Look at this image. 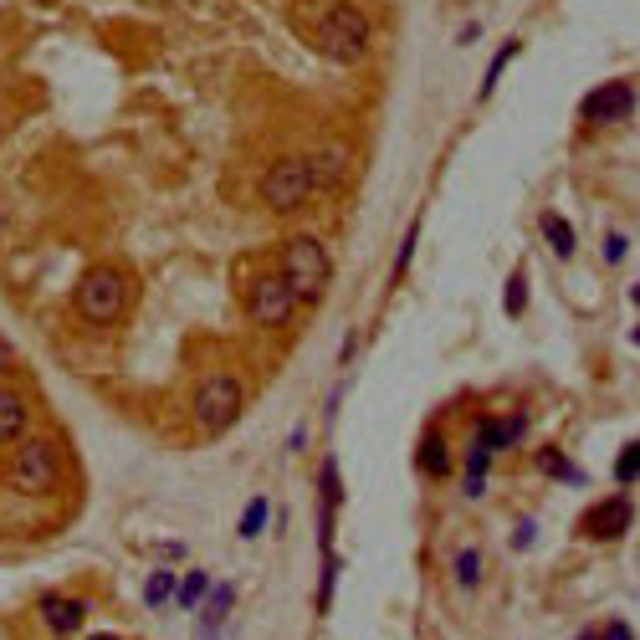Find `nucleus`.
I'll return each instance as SVG.
<instances>
[{
  "label": "nucleus",
  "mask_w": 640,
  "mask_h": 640,
  "mask_svg": "<svg viewBox=\"0 0 640 640\" xmlns=\"http://www.w3.org/2000/svg\"><path fill=\"white\" fill-rule=\"evenodd\" d=\"M456 584L461 589H477L482 584V553L477 548H461L456 553Z\"/></svg>",
  "instance_id": "obj_22"
},
{
  "label": "nucleus",
  "mask_w": 640,
  "mask_h": 640,
  "mask_svg": "<svg viewBox=\"0 0 640 640\" xmlns=\"http://www.w3.org/2000/svg\"><path fill=\"white\" fill-rule=\"evenodd\" d=\"M333 589H338V559L328 553V564H323V584H318V610L328 615V605H333Z\"/></svg>",
  "instance_id": "obj_26"
},
{
  "label": "nucleus",
  "mask_w": 640,
  "mask_h": 640,
  "mask_svg": "<svg viewBox=\"0 0 640 640\" xmlns=\"http://www.w3.org/2000/svg\"><path fill=\"white\" fill-rule=\"evenodd\" d=\"M615 482H620V487L640 482V441H630V446L620 451V461H615Z\"/></svg>",
  "instance_id": "obj_24"
},
{
  "label": "nucleus",
  "mask_w": 640,
  "mask_h": 640,
  "mask_svg": "<svg viewBox=\"0 0 640 640\" xmlns=\"http://www.w3.org/2000/svg\"><path fill=\"white\" fill-rule=\"evenodd\" d=\"M41 625H47L57 640H72L77 630H82V620H88V600H82V594H41Z\"/></svg>",
  "instance_id": "obj_9"
},
{
  "label": "nucleus",
  "mask_w": 640,
  "mask_h": 640,
  "mask_svg": "<svg viewBox=\"0 0 640 640\" xmlns=\"http://www.w3.org/2000/svg\"><path fill=\"white\" fill-rule=\"evenodd\" d=\"M308 175H313V190H338L349 175V144H323L308 154Z\"/></svg>",
  "instance_id": "obj_11"
},
{
  "label": "nucleus",
  "mask_w": 640,
  "mask_h": 640,
  "mask_svg": "<svg viewBox=\"0 0 640 640\" xmlns=\"http://www.w3.org/2000/svg\"><path fill=\"white\" fill-rule=\"evenodd\" d=\"M415 466L425 477H451V446L441 431H425L420 436V451H415Z\"/></svg>",
  "instance_id": "obj_13"
},
{
  "label": "nucleus",
  "mask_w": 640,
  "mask_h": 640,
  "mask_svg": "<svg viewBox=\"0 0 640 640\" xmlns=\"http://www.w3.org/2000/svg\"><path fill=\"white\" fill-rule=\"evenodd\" d=\"M21 436H31V400L0 384V446H16Z\"/></svg>",
  "instance_id": "obj_12"
},
{
  "label": "nucleus",
  "mask_w": 640,
  "mask_h": 640,
  "mask_svg": "<svg viewBox=\"0 0 640 640\" xmlns=\"http://www.w3.org/2000/svg\"><path fill=\"white\" fill-rule=\"evenodd\" d=\"M246 308H251V323H262V328H287L292 313H297V292L287 287L282 272H262V277L251 282Z\"/></svg>",
  "instance_id": "obj_7"
},
{
  "label": "nucleus",
  "mask_w": 640,
  "mask_h": 640,
  "mask_svg": "<svg viewBox=\"0 0 640 640\" xmlns=\"http://www.w3.org/2000/svg\"><path fill=\"white\" fill-rule=\"evenodd\" d=\"M635 344H640V328H635Z\"/></svg>",
  "instance_id": "obj_35"
},
{
  "label": "nucleus",
  "mask_w": 640,
  "mask_h": 640,
  "mask_svg": "<svg viewBox=\"0 0 640 640\" xmlns=\"http://www.w3.org/2000/svg\"><path fill=\"white\" fill-rule=\"evenodd\" d=\"M282 277L287 287L297 292V303H318V297L328 292V277H333V262H328V251L318 236H287L282 246Z\"/></svg>",
  "instance_id": "obj_4"
},
{
  "label": "nucleus",
  "mask_w": 640,
  "mask_h": 640,
  "mask_svg": "<svg viewBox=\"0 0 640 640\" xmlns=\"http://www.w3.org/2000/svg\"><path fill=\"white\" fill-rule=\"evenodd\" d=\"M0 364H6V349H0Z\"/></svg>",
  "instance_id": "obj_34"
},
{
  "label": "nucleus",
  "mask_w": 640,
  "mask_h": 640,
  "mask_svg": "<svg viewBox=\"0 0 640 640\" xmlns=\"http://www.w3.org/2000/svg\"><path fill=\"white\" fill-rule=\"evenodd\" d=\"M625 251H630V241H625L620 231H610V236H605V262H610V267L625 262Z\"/></svg>",
  "instance_id": "obj_28"
},
{
  "label": "nucleus",
  "mask_w": 640,
  "mask_h": 640,
  "mask_svg": "<svg viewBox=\"0 0 640 640\" xmlns=\"http://www.w3.org/2000/svg\"><path fill=\"white\" fill-rule=\"evenodd\" d=\"M62 446L52 436H21L16 456H11V487L21 497H47L62 487Z\"/></svg>",
  "instance_id": "obj_3"
},
{
  "label": "nucleus",
  "mask_w": 640,
  "mask_h": 640,
  "mask_svg": "<svg viewBox=\"0 0 640 640\" xmlns=\"http://www.w3.org/2000/svg\"><path fill=\"white\" fill-rule=\"evenodd\" d=\"M538 226H543V236H548L553 256H564V262H569V256L579 251V236H574V226L559 216V210H543V216H538Z\"/></svg>",
  "instance_id": "obj_15"
},
{
  "label": "nucleus",
  "mask_w": 640,
  "mask_h": 640,
  "mask_svg": "<svg viewBox=\"0 0 640 640\" xmlns=\"http://www.w3.org/2000/svg\"><path fill=\"white\" fill-rule=\"evenodd\" d=\"M205 594H210V579H205V569H195V574H185V584L175 589V605H180V610H200Z\"/></svg>",
  "instance_id": "obj_21"
},
{
  "label": "nucleus",
  "mask_w": 640,
  "mask_h": 640,
  "mask_svg": "<svg viewBox=\"0 0 640 640\" xmlns=\"http://www.w3.org/2000/svg\"><path fill=\"white\" fill-rule=\"evenodd\" d=\"M369 41H374V21L359 6H349V0H333V6L323 11V21H318V52L328 62H344V67L364 62L369 57Z\"/></svg>",
  "instance_id": "obj_2"
},
{
  "label": "nucleus",
  "mask_w": 640,
  "mask_h": 640,
  "mask_svg": "<svg viewBox=\"0 0 640 640\" xmlns=\"http://www.w3.org/2000/svg\"><path fill=\"white\" fill-rule=\"evenodd\" d=\"M415 236H420V226L410 221V231H405V241H400V256H395V277H405V267H410V256H415Z\"/></svg>",
  "instance_id": "obj_27"
},
{
  "label": "nucleus",
  "mask_w": 640,
  "mask_h": 640,
  "mask_svg": "<svg viewBox=\"0 0 640 640\" xmlns=\"http://www.w3.org/2000/svg\"><path fill=\"white\" fill-rule=\"evenodd\" d=\"M630 523H635V507H630V497L620 492V497L594 502V507L584 512V518H579V533H584L589 543H615Z\"/></svg>",
  "instance_id": "obj_8"
},
{
  "label": "nucleus",
  "mask_w": 640,
  "mask_h": 640,
  "mask_svg": "<svg viewBox=\"0 0 640 640\" xmlns=\"http://www.w3.org/2000/svg\"><path fill=\"white\" fill-rule=\"evenodd\" d=\"M0 134H6V123H0Z\"/></svg>",
  "instance_id": "obj_36"
},
{
  "label": "nucleus",
  "mask_w": 640,
  "mask_h": 640,
  "mask_svg": "<svg viewBox=\"0 0 640 640\" xmlns=\"http://www.w3.org/2000/svg\"><path fill=\"white\" fill-rule=\"evenodd\" d=\"M512 57H518V41H507V47H502V52L492 57V67H487V77H482V93H477V98H492V88H497V77L507 72V62H512Z\"/></svg>",
  "instance_id": "obj_25"
},
{
  "label": "nucleus",
  "mask_w": 640,
  "mask_h": 640,
  "mask_svg": "<svg viewBox=\"0 0 640 640\" xmlns=\"http://www.w3.org/2000/svg\"><path fill=\"white\" fill-rule=\"evenodd\" d=\"M630 113H635V88L630 82H605V88H594L579 103L584 123H615V118H630Z\"/></svg>",
  "instance_id": "obj_10"
},
{
  "label": "nucleus",
  "mask_w": 640,
  "mask_h": 640,
  "mask_svg": "<svg viewBox=\"0 0 640 640\" xmlns=\"http://www.w3.org/2000/svg\"><path fill=\"white\" fill-rule=\"evenodd\" d=\"M128 297H134V287H128V272L98 262V267H88V272L77 277V287H72V308H77L82 323L113 328V323H123V313H128Z\"/></svg>",
  "instance_id": "obj_1"
},
{
  "label": "nucleus",
  "mask_w": 640,
  "mask_h": 640,
  "mask_svg": "<svg viewBox=\"0 0 640 640\" xmlns=\"http://www.w3.org/2000/svg\"><path fill=\"white\" fill-rule=\"evenodd\" d=\"M507 318H523V308H528V272H512L507 277Z\"/></svg>",
  "instance_id": "obj_23"
},
{
  "label": "nucleus",
  "mask_w": 640,
  "mask_h": 640,
  "mask_svg": "<svg viewBox=\"0 0 640 640\" xmlns=\"http://www.w3.org/2000/svg\"><path fill=\"white\" fill-rule=\"evenodd\" d=\"M533 466H538L543 477H559V482H569V487H584V472H579L574 461H564L559 446H543V451L533 456Z\"/></svg>",
  "instance_id": "obj_17"
},
{
  "label": "nucleus",
  "mask_w": 640,
  "mask_h": 640,
  "mask_svg": "<svg viewBox=\"0 0 640 640\" xmlns=\"http://www.w3.org/2000/svg\"><path fill=\"white\" fill-rule=\"evenodd\" d=\"M231 610H236V589H231V584H210V594H205V610H200V625H216V630H226Z\"/></svg>",
  "instance_id": "obj_18"
},
{
  "label": "nucleus",
  "mask_w": 640,
  "mask_h": 640,
  "mask_svg": "<svg viewBox=\"0 0 640 640\" xmlns=\"http://www.w3.org/2000/svg\"><path fill=\"white\" fill-rule=\"evenodd\" d=\"M630 303H635V308H640V282H635V287H630Z\"/></svg>",
  "instance_id": "obj_32"
},
{
  "label": "nucleus",
  "mask_w": 640,
  "mask_h": 640,
  "mask_svg": "<svg viewBox=\"0 0 640 640\" xmlns=\"http://www.w3.org/2000/svg\"><path fill=\"white\" fill-rule=\"evenodd\" d=\"M487 466H492V446H482L477 436H472V446H466V497H482L487 492Z\"/></svg>",
  "instance_id": "obj_16"
},
{
  "label": "nucleus",
  "mask_w": 640,
  "mask_h": 640,
  "mask_svg": "<svg viewBox=\"0 0 640 640\" xmlns=\"http://www.w3.org/2000/svg\"><path fill=\"white\" fill-rule=\"evenodd\" d=\"M195 640H226V630H216V625H195Z\"/></svg>",
  "instance_id": "obj_31"
},
{
  "label": "nucleus",
  "mask_w": 640,
  "mask_h": 640,
  "mask_svg": "<svg viewBox=\"0 0 640 640\" xmlns=\"http://www.w3.org/2000/svg\"><path fill=\"white\" fill-rule=\"evenodd\" d=\"M533 538H538V523H518V533H512V548L523 553V548H528Z\"/></svg>",
  "instance_id": "obj_30"
},
{
  "label": "nucleus",
  "mask_w": 640,
  "mask_h": 640,
  "mask_svg": "<svg viewBox=\"0 0 640 640\" xmlns=\"http://www.w3.org/2000/svg\"><path fill=\"white\" fill-rule=\"evenodd\" d=\"M175 589H180V584H175V569H154V574L144 579V605H149V610H164L169 600H175Z\"/></svg>",
  "instance_id": "obj_19"
},
{
  "label": "nucleus",
  "mask_w": 640,
  "mask_h": 640,
  "mask_svg": "<svg viewBox=\"0 0 640 640\" xmlns=\"http://www.w3.org/2000/svg\"><path fill=\"white\" fill-rule=\"evenodd\" d=\"M88 640H118V635H88Z\"/></svg>",
  "instance_id": "obj_33"
},
{
  "label": "nucleus",
  "mask_w": 640,
  "mask_h": 640,
  "mask_svg": "<svg viewBox=\"0 0 640 640\" xmlns=\"http://www.w3.org/2000/svg\"><path fill=\"white\" fill-rule=\"evenodd\" d=\"M267 518H272V502L267 497H251L246 512H241V523H236V533L241 538H262L267 533Z\"/></svg>",
  "instance_id": "obj_20"
},
{
  "label": "nucleus",
  "mask_w": 640,
  "mask_h": 640,
  "mask_svg": "<svg viewBox=\"0 0 640 640\" xmlns=\"http://www.w3.org/2000/svg\"><path fill=\"white\" fill-rule=\"evenodd\" d=\"M190 410H195V425H200L205 436L231 431V425L241 420V410H246L241 379H236V374H205L200 390H195V400H190Z\"/></svg>",
  "instance_id": "obj_5"
},
{
  "label": "nucleus",
  "mask_w": 640,
  "mask_h": 640,
  "mask_svg": "<svg viewBox=\"0 0 640 640\" xmlns=\"http://www.w3.org/2000/svg\"><path fill=\"white\" fill-rule=\"evenodd\" d=\"M600 640H635V630H630L625 620H610V625L600 630Z\"/></svg>",
  "instance_id": "obj_29"
},
{
  "label": "nucleus",
  "mask_w": 640,
  "mask_h": 640,
  "mask_svg": "<svg viewBox=\"0 0 640 640\" xmlns=\"http://www.w3.org/2000/svg\"><path fill=\"white\" fill-rule=\"evenodd\" d=\"M313 195V175H308V159L303 154H287L277 159L267 175H262V200L272 210H303Z\"/></svg>",
  "instance_id": "obj_6"
},
{
  "label": "nucleus",
  "mask_w": 640,
  "mask_h": 640,
  "mask_svg": "<svg viewBox=\"0 0 640 640\" xmlns=\"http://www.w3.org/2000/svg\"><path fill=\"white\" fill-rule=\"evenodd\" d=\"M523 415H507V420H482L477 425V441L482 446H492V451H507V446H518L523 441Z\"/></svg>",
  "instance_id": "obj_14"
}]
</instances>
